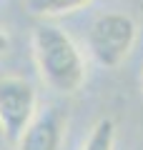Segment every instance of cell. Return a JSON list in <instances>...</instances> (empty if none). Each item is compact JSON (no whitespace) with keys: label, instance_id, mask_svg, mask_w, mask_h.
Segmentation results:
<instances>
[{"label":"cell","instance_id":"obj_7","mask_svg":"<svg viewBox=\"0 0 143 150\" xmlns=\"http://www.w3.org/2000/svg\"><path fill=\"white\" fill-rule=\"evenodd\" d=\"M8 50H10V40H8L5 30H3V28H0V55H5Z\"/></svg>","mask_w":143,"mask_h":150},{"label":"cell","instance_id":"obj_3","mask_svg":"<svg viewBox=\"0 0 143 150\" xmlns=\"http://www.w3.org/2000/svg\"><path fill=\"white\" fill-rule=\"evenodd\" d=\"M38 112V93L25 78L5 75L0 78V125L10 145L18 143L20 133L28 128Z\"/></svg>","mask_w":143,"mask_h":150},{"label":"cell","instance_id":"obj_9","mask_svg":"<svg viewBox=\"0 0 143 150\" xmlns=\"http://www.w3.org/2000/svg\"><path fill=\"white\" fill-rule=\"evenodd\" d=\"M141 95H143V75H141Z\"/></svg>","mask_w":143,"mask_h":150},{"label":"cell","instance_id":"obj_8","mask_svg":"<svg viewBox=\"0 0 143 150\" xmlns=\"http://www.w3.org/2000/svg\"><path fill=\"white\" fill-rule=\"evenodd\" d=\"M8 145H10V143H8V138H5V130H3V125H0V150H5Z\"/></svg>","mask_w":143,"mask_h":150},{"label":"cell","instance_id":"obj_4","mask_svg":"<svg viewBox=\"0 0 143 150\" xmlns=\"http://www.w3.org/2000/svg\"><path fill=\"white\" fill-rule=\"evenodd\" d=\"M68 125V115L58 105H48L33 115L28 128L20 133L15 148L18 150H60Z\"/></svg>","mask_w":143,"mask_h":150},{"label":"cell","instance_id":"obj_6","mask_svg":"<svg viewBox=\"0 0 143 150\" xmlns=\"http://www.w3.org/2000/svg\"><path fill=\"white\" fill-rule=\"evenodd\" d=\"M83 150H116V123L111 118H101L90 128Z\"/></svg>","mask_w":143,"mask_h":150},{"label":"cell","instance_id":"obj_2","mask_svg":"<svg viewBox=\"0 0 143 150\" xmlns=\"http://www.w3.org/2000/svg\"><path fill=\"white\" fill-rule=\"evenodd\" d=\"M138 40V25L128 13H101L88 28V50L101 68H118L126 63Z\"/></svg>","mask_w":143,"mask_h":150},{"label":"cell","instance_id":"obj_5","mask_svg":"<svg viewBox=\"0 0 143 150\" xmlns=\"http://www.w3.org/2000/svg\"><path fill=\"white\" fill-rule=\"evenodd\" d=\"M93 0H25V10L35 18H58L90 5Z\"/></svg>","mask_w":143,"mask_h":150},{"label":"cell","instance_id":"obj_1","mask_svg":"<svg viewBox=\"0 0 143 150\" xmlns=\"http://www.w3.org/2000/svg\"><path fill=\"white\" fill-rule=\"evenodd\" d=\"M33 58H35L40 80L50 90L73 95L85 83V60L80 55L78 45L63 28L53 23L35 25L30 38Z\"/></svg>","mask_w":143,"mask_h":150}]
</instances>
